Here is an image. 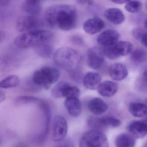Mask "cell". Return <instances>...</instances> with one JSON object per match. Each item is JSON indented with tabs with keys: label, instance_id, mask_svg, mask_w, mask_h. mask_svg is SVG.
I'll return each instance as SVG.
<instances>
[{
	"label": "cell",
	"instance_id": "4316f807",
	"mask_svg": "<svg viewBox=\"0 0 147 147\" xmlns=\"http://www.w3.org/2000/svg\"><path fill=\"white\" fill-rule=\"evenodd\" d=\"M125 8L126 10L129 13H138L141 9L142 4L139 1H130L125 5Z\"/></svg>",
	"mask_w": 147,
	"mask_h": 147
},
{
	"label": "cell",
	"instance_id": "d6986e66",
	"mask_svg": "<svg viewBox=\"0 0 147 147\" xmlns=\"http://www.w3.org/2000/svg\"><path fill=\"white\" fill-rule=\"evenodd\" d=\"M104 15L107 20L115 24H121L125 19L122 11L117 8H110L106 9Z\"/></svg>",
	"mask_w": 147,
	"mask_h": 147
},
{
	"label": "cell",
	"instance_id": "5b68a950",
	"mask_svg": "<svg viewBox=\"0 0 147 147\" xmlns=\"http://www.w3.org/2000/svg\"><path fill=\"white\" fill-rule=\"evenodd\" d=\"M81 147H107L109 146L106 135L100 130L93 129L85 132L80 141Z\"/></svg>",
	"mask_w": 147,
	"mask_h": 147
},
{
	"label": "cell",
	"instance_id": "5bb4252c",
	"mask_svg": "<svg viewBox=\"0 0 147 147\" xmlns=\"http://www.w3.org/2000/svg\"><path fill=\"white\" fill-rule=\"evenodd\" d=\"M109 73L113 80L121 81L127 77L128 71L124 64L117 63L110 66L109 68Z\"/></svg>",
	"mask_w": 147,
	"mask_h": 147
},
{
	"label": "cell",
	"instance_id": "2e32d148",
	"mask_svg": "<svg viewBox=\"0 0 147 147\" xmlns=\"http://www.w3.org/2000/svg\"><path fill=\"white\" fill-rule=\"evenodd\" d=\"M88 108L91 113L95 115H101L108 109L107 104L100 98H93L89 101Z\"/></svg>",
	"mask_w": 147,
	"mask_h": 147
},
{
	"label": "cell",
	"instance_id": "44dd1931",
	"mask_svg": "<svg viewBox=\"0 0 147 147\" xmlns=\"http://www.w3.org/2000/svg\"><path fill=\"white\" fill-rule=\"evenodd\" d=\"M115 142L117 147H133L135 146L136 140L131 134L123 133L117 137Z\"/></svg>",
	"mask_w": 147,
	"mask_h": 147
},
{
	"label": "cell",
	"instance_id": "cb8c5ba5",
	"mask_svg": "<svg viewBox=\"0 0 147 147\" xmlns=\"http://www.w3.org/2000/svg\"><path fill=\"white\" fill-rule=\"evenodd\" d=\"M37 54L42 57L47 58L51 56L53 52V47L49 41L44 42L34 47Z\"/></svg>",
	"mask_w": 147,
	"mask_h": 147
},
{
	"label": "cell",
	"instance_id": "e575fe53",
	"mask_svg": "<svg viewBox=\"0 0 147 147\" xmlns=\"http://www.w3.org/2000/svg\"><path fill=\"white\" fill-rule=\"evenodd\" d=\"M6 96L5 94L3 91H0V103L4 102L6 99Z\"/></svg>",
	"mask_w": 147,
	"mask_h": 147
},
{
	"label": "cell",
	"instance_id": "484cf974",
	"mask_svg": "<svg viewBox=\"0 0 147 147\" xmlns=\"http://www.w3.org/2000/svg\"><path fill=\"white\" fill-rule=\"evenodd\" d=\"M98 121L99 127H117L121 124L120 120L113 117H106L102 118H98Z\"/></svg>",
	"mask_w": 147,
	"mask_h": 147
},
{
	"label": "cell",
	"instance_id": "6da1fadb",
	"mask_svg": "<svg viewBox=\"0 0 147 147\" xmlns=\"http://www.w3.org/2000/svg\"><path fill=\"white\" fill-rule=\"evenodd\" d=\"M45 19L51 27L69 31L77 26V9L71 4L53 5L47 10Z\"/></svg>",
	"mask_w": 147,
	"mask_h": 147
},
{
	"label": "cell",
	"instance_id": "277c9868",
	"mask_svg": "<svg viewBox=\"0 0 147 147\" xmlns=\"http://www.w3.org/2000/svg\"><path fill=\"white\" fill-rule=\"evenodd\" d=\"M59 76V71L56 68L44 66L34 73L32 81L36 85L48 89L58 80Z\"/></svg>",
	"mask_w": 147,
	"mask_h": 147
},
{
	"label": "cell",
	"instance_id": "8992f818",
	"mask_svg": "<svg viewBox=\"0 0 147 147\" xmlns=\"http://www.w3.org/2000/svg\"><path fill=\"white\" fill-rule=\"evenodd\" d=\"M133 45L126 41H118L113 45L103 47L105 56L110 59H115L121 56L130 54L133 51Z\"/></svg>",
	"mask_w": 147,
	"mask_h": 147
},
{
	"label": "cell",
	"instance_id": "83f0119b",
	"mask_svg": "<svg viewBox=\"0 0 147 147\" xmlns=\"http://www.w3.org/2000/svg\"><path fill=\"white\" fill-rule=\"evenodd\" d=\"M35 100L34 98L32 97L26 96H21L15 98L14 101V104L16 106H21L33 102Z\"/></svg>",
	"mask_w": 147,
	"mask_h": 147
},
{
	"label": "cell",
	"instance_id": "7a4b0ae2",
	"mask_svg": "<svg viewBox=\"0 0 147 147\" xmlns=\"http://www.w3.org/2000/svg\"><path fill=\"white\" fill-rule=\"evenodd\" d=\"M54 60L59 67L67 71L73 72L78 70L83 58L75 49L69 47H63L55 51Z\"/></svg>",
	"mask_w": 147,
	"mask_h": 147
},
{
	"label": "cell",
	"instance_id": "9a60e30c",
	"mask_svg": "<svg viewBox=\"0 0 147 147\" xmlns=\"http://www.w3.org/2000/svg\"><path fill=\"white\" fill-rule=\"evenodd\" d=\"M65 105L69 114L73 117H77L81 112V104L78 97H72L66 98Z\"/></svg>",
	"mask_w": 147,
	"mask_h": 147
},
{
	"label": "cell",
	"instance_id": "d6a6232c",
	"mask_svg": "<svg viewBox=\"0 0 147 147\" xmlns=\"http://www.w3.org/2000/svg\"><path fill=\"white\" fill-rule=\"evenodd\" d=\"M10 0H0V7H6L9 4Z\"/></svg>",
	"mask_w": 147,
	"mask_h": 147
},
{
	"label": "cell",
	"instance_id": "7402d4cb",
	"mask_svg": "<svg viewBox=\"0 0 147 147\" xmlns=\"http://www.w3.org/2000/svg\"><path fill=\"white\" fill-rule=\"evenodd\" d=\"M129 110L130 114L136 117H145L147 115V106L141 103H132L129 106Z\"/></svg>",
	"mask_w": 147,
	"mask_h": 147
},
{
	"label": "cell",
	"instance_id": "d4e9b609",
	"mask_svg": "<svg viewBox=\"0 0 147 147\" xmlns=\"http://www.w3.org/2000/svg\"><path fill=\"white\" fill-rule=\"evenodd\" d=\"M147 58L146 51L141 48L136 49L130 53V59L136 64H142L146 61Z\"/></svg>",
	"mask_w": 147,
	"mask_h": 147
},
{
	"label": "cell",
	"instance_id": "4fadbf2b",
	"mask_svg": "<svg viewBox=\"0 0 147 147\" xmlns=\"http://www.w3.org/2000/svg\"><path fill=\"white\" fill-rule=\"evenodd\" d=\"M105 26V23L102 19L94 17L86 21L83 25V28L86 33L93 35L102 31Z\"/></svg>",
	"mask_w": 147,
	"mask_h": 147
},
{
	"label": "cell",
	"instance_id": "30bf717a",
	"mask_svg": "<svg viewBox=\"0 0 147 147\" xmlns=\"http://www.w3.org/2000/svg\"><path fill=\"white\" fill-rule=\"evenodd\" d=\"M68 125L65 119L60 115L55 116L53 119V138L55 142L64 139L67 134Z\"/></svg>",
	"mask_w": 147,
	"mask_h": 147
},
{
	"label": "cell",
	"instance_id": "60d3db41",
	"mask_svg": "<svg viewBox=\"0 0 147 147\" xmlns=\"http://www.w3.org/2000/svg\"></svg>",
	"mask_w": 147,
	"mask_h": 147
},
{
	"label": "cell",
	"instance_id": "ab89813d",
	"mask_svg": "<svg viewBox=\"0 0 147 147\" xmlns=\"http://www.w3.org/2000/svg\"><path fill=\"white\" fill-rule=\"evenodd\" d=\"M0 143H1V142H0Z\"/></svg>",
	"mask_w": 147,
	"mask_h": 147
},
{
	"label": "cell",
	"instance_id": "8d00e7d4",
	"mask_svg": "<svg viewBox=\"0 0 147 147\" xmlns=\"http://www.w3.org/2000/svg\"><path fill=\"white\" fill-rule=\"evenodd\" d=\"M142 77L147 80V69L144 71V72H143V76H142Z\"/></svg>",
	"mask_w": 147,
	"mask_h": 147
},
{
	"label": "cell",
	"instance_id": "8fae6325",
	"mask_svg": "<svg viewBox=\"0 0 147 147\" xmlns=\"http://www.w3.org/2000/svg\"><path fill=\"white\" fill-rule=\"evenodd\" d=\"M129 132L134 137L142 138L147 135V118L131 121L127 126Z\"/></svg>",
	"mask_w": 147,
	"mask_h": 147
},
{
	"label": "cell",
	"instance_id": "ac0fdd59",
	"mask_svg": "<svg viewBox=\"0 0 147 147\" xmlns=\"http://www.w3.org/2000/svg\"><path fill=\"white\" fill-rule=\"evenodd\" d=\"M101 76L99 73L93 72H87L83 79L84 85L86 89L92 90L96 89L101 83Z\"/></svg>",
	"mask_w": 147,
	"mask_h": 147
},
{
	"label": "cell",
	"instance_id": "603a6c76",
	"mask_svg": "<svg viewBox=\"0 0 147 147\" xmlns=\"http://www.w3.org/2000/svg\"><path fill=\"white\" fill-rule=\"evenodd\" d=\"M20 79L16 75H11L8 76L0 82V88L9 89L15 88L19 85Z\"/></svg>",
	"mask_w": 147,
	"mask_h": 147
},
{
	"label": "cell",
	"instance_id": "ba28073f",
	"mask_svg": "<svg viewBox=\"0 0 147 147\" xmlns=\"http://www.w3.org/2000/svg\"><path fill=\"white\" fill-rule=\"evenodd\" d=\"M105 56L102 48L96 46L91 47L87 51V64L92 69L98 70L104 63Z\"/></svg>",
	"mask_w": 147,
	"mask_h": 147
},
{
	"label": "cell",
	"instance_id": "836d02e7",
	"mask_svg": "<svg viewBox=\"0 0 147 147\" xmlns=\"http://www.w3.org/2000/svg\"><path fill=\"white\" fill-rule=\"evenodd\" d=\"M113 2L117 4H123L130 1L131 0H111Z\"/></svg>",
	"mask_w": 147,
	"mask_h": 147
},
{
	"label": "cell",
	"instance_id": "7c38bea8",
	"mask_svg": "<svg viewBox=\"0 0 147 147\" xmlns=\"http://www.w3.org/2000/svg\"><path fill=\"white\" fill-rule=\"evenodd\" d=\"M120 38L119 33L113 29H109L101 33L97 38V41L103 47L109 46L117 43Z\"/></svg>",
	"mask_w": 147,
	"mask_h": 147
},
{
	"label": "cell",
	"instance_id": "4dcf8cb0",
	"mask_svg": "<svg viewBox=\"0 0 147 147\" xmlns=\"http://www.w3.org/2000/svg\"><path fill=\"white\" fill-rule=\"evenodd\" d=\"M142 45L147 47V32H145L140 39Z\"/></svg>",
	"mask_w": 147,
	"mask_h": 147
},
{
	"label": "cell",
	"instance_id": "f546056e",
	"mask_svg": "<svg viewBox=\"0 0 147 147\" xmlns=\"http://www.w3.org/2000/svg\"><path fill=\"white\" fill-rule=\"evenodd\" d=\"M145 33V31L140 28H135L133 30V34L136 39L140 40L143 34Z\"/></svg>",
	"mask_w": 147,
	"mask_h": 147
},
{
	"label": "cell",
	"instance_id": "e0dca14e",
	"mask_svg": "<svg viewBox=\"0 0 147 147\" xmlns=\"http://www.w3.org/2000/svg\"><path fill=\"white\" fill-rule=\"evenodd\" d=\"M118 85L111 81H105L101 83L98 88V93L102 96L111 97L117 92Z\"/></svg>",
	"mask_w": 147,
	"mask_h": 147
},
{
	"label": "cell",
	"instance_id": "f35d334b",
	"mask_svg": "<svg viewBox=\"0 0 147 147\" xmlns=\"http://www.w3.org/2000/svg\"><path fill=\"white\" fill-rule=\"evenodd\" d=\"M144 146L147 147V141H146V143H145V145H144Z\"/></svg>",
	"mask_w": 147,
	"mask_h": 147
},
{
	"label": "cell",
	"instance_id": "9c48e42d",
	"mask_svg": "<svg viewBox=\"0 0 147 147\" xmlns=\"http://www.w3.org/2000/svg\"><path fill=\"white\" fill-rule=\"evenodd\" d=\"M40 22L34 15L22 16L19 17L16 22V27L19 32H26L38 29Z\"/></svg>",
	"mask_w": 147,
	"mask_h": 147
},
{
	"label": "cell",
	"instance_id": "52a82bcc",
	"mask_svg": "<svg viewBox=\"0 0 147 147\" xmlns=\"http://www.w3.org/2000/svg\"><path fill=\"white\" fill-rule=\"evenodd\" d=\"M53 97L59 98H61L79 97L80 90L78 87L71 85L69 83L61 81L58 83L51 91Z\"/></svg>",
	"mask_w": 147,
	"mask_h": 147
},
{
	"label": "cell",
	"instance_id": "1f68e13d",
	"mask_svg": "<svg viewBox=\"0 0 147 147\" xmlns=\"http://www.w3.org/2000/svg\"><path fill=\"white\" fill-rule=\"evenodd\" d=\"M80 4H90L92 3V0H76Z\"/></svg>",
	"mask_w": 147,
	"mask_h": 147
},
{
	"label": "cell",
	"instance_id": "f1b7e54d",
	"mask_svg": "<svg viewBox=\"0 0 147 147\" xmlns=\"http://www.w3.org/2000/svg\"><path fill=\"white\" fill-rule=\"evenodd\" d=\"M137 87L138 89L143 91L147 92V80L142 77L137 80Z\"/></svg>",
	"mask_w": 147,
	"mask_h": 147
},
{
	"label": "cell",
	"instance_id": "ffe728a7",
	"mask_svg": "<svg viewBox=\"0 0 147 147\" xmlns=\"http://www.w3.org/2000/svg\"><path fill=\"white\" fill-rule=\"evenodd\" d=\"M42 0H25L22 5V10L32 15L38 14L41 9Z\"/></svg>",
	"mask_w": 147,
	"mask_h": 147
},
{
	"label": "cell",
	"instance_id": "3957f363",
	"mask_svg": "<svg viewBox=\"0 0 147 147\" xmlns=\"http://www.w3.org/2000/svg\"><path fill=\"white\" fill-rule=\"evenodd\" d=\"M52 36V33L47 30L34 29L18 35L15 39L14 43L17 47L21 49L35 47L41 43L50 41Z\"/></svg>",
	"mask_w": 147,
	"mask_h": 147
},
{
	"label": "cell",
	"instance_id": "74e56055",
	"mask_svg": "<svg viewBox=\"0 0 147 147\" xmlns=\"http://www.w3.org/2000/svg\"><path fill=\"white\" fill-rule=\"evenodd\" d=\"M144 26H145V28L147 29V19L145 21V23H144Z\"/></svg>",
	"mask_w": 147,
	"mask_h": 147
},
{
	"label": "cell",
	"instance_id": "d590c367",
	"mask_svg": "<svg viewBox=\"0 0 147 147\" xmlns=\"http://www.w3.org/2000/svg\"><path fill=\"white\" fill-rule=\"evenodd\" d=\"M5 36H6V34L3 31H0V44L4 40Z\"/></svg>",
	"mask_w": 147,
	"mask_h": 147
}]
</instances>
